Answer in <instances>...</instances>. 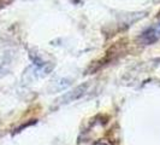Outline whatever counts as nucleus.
<instances>
[{
	"label": "nucleus",
	"instance_id": "1",
	"mask_svg": "<svg viewBox=\"0 0 160 145\" xmlns=\"http://www.w3.org/2000/svg\"><path fill=\"white\" fill-rule=\"evenodd\" d=\"M160 38V23L154 24L149 29H147L141 36V40L144 44H153Z\"/></svg>",
	"mask_w": 160,
	"mask_h": 145
}]
</instances>
